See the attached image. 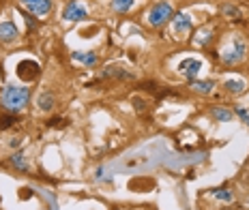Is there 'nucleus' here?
I'll use <instances>...</instances> for the list:
<instances>
[{"label": "nucleus", "instance_id": "obj_14", "mask_svg": "<svg viewBox=\"0 0 249 210\" xmlns=\"http://www.w3.org/2000/svg\"><path fill=\"white\" fill-rule=\"evenodd\" d=\"M219 13L224 15V17L232 19V22H238V19H241V11H238V7H234L232 2H221Z\"/></svg>", "mask_w": 249, "mask_h": 210}, {"label": "nucleus", "instance_id": "obj_15", "mask_svg": "<svg viewBox=\"0 0 249 210\" xmlns=\"http://www.w3.org/2000/svg\"><path fill=\"white\" fill-rule=\"evenodd\" d=\"M19 122L18 114H9V112H4L2 116H0V131H7V129H13L15 125Z\"/></svg>", "mask_w": 249, "mask_h": 210}, {"label": "nucleus", "instance_id": "obj_11", "mask_svg": "<svg viewBox=\"0 0 249 210\" xmlns=\"http://www.w3.org/2000/svg\"><path fill=\"white\" fill-rule=\"evenodd\" d=\"M37 105H39L41 112H52V110H54V105H56V97L52 95V92L43 90L39 95V99H37Z\"/></svg>", "mask_w": 249, "mask_h": 210}, {"label": "nucleus", "instance_id": "obj_4", "mask_svg": "<svg viewBox=\"0 0 249 210\" xmlns=\"http://www.w3.org/2000/svg\"><path fill=\"white\" fill-rule=\"evenodd\" d=\"M19 7L33 13L35 17H45L52 11V0H19Z\"/></svg>", "mask_w": 249, "mask_h": 210}, {"label": "nucleus", "instance_id": "obj_19", "mask_svg": "<svg viewBox=\"0 0 249 210\" xmlns=\"http://www.w3.org/2000/svg\"><path fill=\"white\" fill-rule=\"evenodd\" d=\"M224 88L228 92H232V95H241V92L245 90V81H241V80H226L224 81Z\"/></svg>", "mask_w": 249, "mask_h": 210}, {"label": "nucleus", "instance_id": "obj_3", "mask_svg": "<svg viewBox=\"0 0 249 210\" xmlns=\"http://www.w3.org/2000/svg\"><path fill=\"white\" fill-rule=\"evenodd\" d=\"M245 56H247L245 41H243L241 37H234V39H232V48L224 49V54H221V63L232 66V65L243 63V60H245Z\"/></svg>", "mask_w": 249, "mask_h": 210}, {"label": "nucleus", "instance_id": "obj_24", "mask_svg": "<svg viewBox=\"0 0 249 210\" xmlns=\"http://www.w3.org/2000/svg\"><path fill=\"white\" fill-rule=\"evenodd\" d=\"M9 146H11V148H18V146H19V137H13V140L9 142Z\"/></svg>", "mask_w": 249, "mask_h": 210}, {"label": "nucleus", "instance_id": "obj_5", "mask_svg": "<svg viewBox=\"0 0 249 210\" xmlns=\"http://www.w3.org/2000/svg\"><path fill=\"white\" fill-rule=\"evenodd\" d=\"M41 75V66L35 60H22L18 65V78L24 81H35Z\"/></svg>", "mask_w": 249, "mask_h": 210}, {"label": "nucleus", "instance_id": "obj_13", "mask_svg": "<svg viewBox=\"0 0 249 210\" xmlns=\"http://www.w3.org/2000/svg\"><path fill=\"white\" fill-rule=\"evenodd\" d=\"M106 78H114V80H133V73L127 69H121V66H107L106 69Z\"/></svg>", "mask_w": 249, "mask_h": 210}, {"label": "nucleus", "instance_id": "obj_9", "mask_svg": "<svg viewBox=\"0 0 249 210\" xmlns=\"http://www.w3.org/2000/svg\"><path fill=\"white\" fill-rule=\"evenodd\" d=\"M172 28L176 34H185L194 28V19L187 13H176V17H172Z\"/></svg>", "mask_w": 249, "mask_h": 210}, {"label": "nucleus", "instance_id": "obj_25", "mask_svg": "<svg viewBox=\"0 0 249 210\" xmlns=\"http://www.w3.org/2000/svg\"><path fill=\"white\" fill-rule=\"evenodd\" d=\"M247 202H249V197H247Z\"/></svg>", "mask_w": 249, "mask_h": 210}, {"label": "nucleus", "instance_id": "obj_7", "mask_svg": "<svg viewBox=\"0 0 249 210\" xmlns=\"http://www.w3.org/2000/svg\"><path fill=\"white\" fill-rule=\"evenodd\" d=\"M18 39H19V30L13 22H9V19L7 22H0V43L13 45V43H18Z\"/></svg>", "mask_w": 249, "mask_h": 210}, {"label": "nucleus", "instance_id": "obj_17", "mask_svg": "<svg viewBox=\"0 0 249 210\" xmlns=\"http://www.w3.org/2000/svg\"><path fill=\"white\" fill-rule=\"evenodd\" d=\"M9 163L19 172H28V163H26L24 152H13V157H9Z\"/></svg>", "mask_w": 249, "mask_h": 210}, {"label": "nucleus", "instance_id": "obj_16", "mask_svg": "<svg viewBox=\"0 0 249 210\" xmlns=\"http://www.w3.org/2000/svg\"><path fill=\"white\" fill-rule=\"evenodd\" d=\"M211 116L217 122H230L232 120V112L226 107H211Z\"/></svg>", "mask_w": 249, "mask_h": 210}, {"label": "nucleus", "instance_id": "obj_1", "mask_svg": "<svg viewBox=\"0 0 249 210\" xmlns=\"http://www.w3.org/2000/svg\"><path fill=\"white\" fill-rule=\"evenodd\" d=\"M30 101V88L26 86H7L0 92V103L9 114H19Z\"/></svg>", "mask_w": 249, "mask_h": 210}, {"label": "nucleus", "instance_id": "obj_12", "mask_svg": "<svg viewBox=\"0 0 249 210\" xmlns=\"http://www.w3.org/2000/svg\"><path fill=\"white\" fill-rule=\"evenodd\" d=\"M71 58L77 60V63H82V65H86V66H95L99 63V58H97L95 52H73Z\"/></svg>", "mask_w": 249, "mask_h": 210}, {"label": "nucleus", "instance_id": "obj_10", "mask_svg": "<svg viewBox=\"0 0 249 210\" xmlns=\"http://www.w3.org/2000/svg\"><path fill=\"white\" fill-rule=\"evenodd\" d=\"M189 88L194 92H200V95H211L213 88H215V81H211V80H189Z\"/></svg>", "mask_w": 249, "mask_h": 210}, {"label": "nucleus", "instance_id": "obj_18", "mask_svg": "<svg viewBox=\"0 0 249 210\" xmlns=\"http://www.w3.org/2000/svg\"><path fill=\"white\" fill-rule=\"evenodd\" d=\"M133 2H136V0H112V9L116 13L124 15V13H129L133 9Z\"/></svg>", "mask_w": 249, "mask_h": 210}, {"label": "nucleus", "instance_id": "obj_23", "mask_svg": "<svg viewBox=\"0 0 249 210\" xmlns=\"http://www.w3.org/2000/svg\"><path fill=\"white\" fill-rule=\"evenodd\" d=\"M236 114L241 116V120L245 122V125H249V112L247 110H243V107H236Z\"/></svg>", "mask_w": 249, "mask_h": 210}, {"label": "nucleus", "instance_id": "obj_6", "mask_svg": "<svg viewBox=\"0 0 249 210\" xmlns=\"http://www.w3.org/2000/svg\"><path fill=\"white\" fill-rule=\"evenodd\" d=\"M86 17H88L86 9L82 7L80 2H75V0L67 2V7L62 9V19H65V22H82V19H86Z\"/></svg>", "mask_w": 249, "mask_h": 210}, {"label": "nucleus", "instance_id": "obj_21", "mask_svg": "<svg viewBox=\"0 0 249 210\" xmlns=\"http://www.w3.org/2000/svg\"><path fill=\"white\" fill-rule=\"evenodd\" d=\"M213 197L219 199V202H232L234 193H232L230 189H213Z\"/></svg>", "mask_w": 249, "mask_h": 210}, {"label": "nucleus", "instance_id": "obj_8", "mask_svg": "<svg viewBox=\"0 0 249 210\" xmlns=\"http://www.w3.org/2000/svg\"><path fill=\"white\" fill-rule=\"evenodd\" d=\"M200 69H202V63L200 60H194V58H185L178 63V73L185 75L187 80H196Z\"/></svg>", "mask_w": 249, "mask_h": 210}, {"label": "nucleus", "instance_id": "obj_2", "mask_svg": "<svg viewBox=\"0 0 249 210\" xmlns=\"http://www.w3.org/2000/svg\"><path fill=\"white\" fill-rule=\"evenodd\" d=\"M174 11H172V4L170 2H157L153 9L148 11V24L153 28H161L168 22H172Z\"/></svg>", "mask_w": 249, "mask_h": 210}, {"label": "nucleus", "instance_id": "obj_22", "mask_svg": "<svg viewBox=\"0 0 249 210\" xmlns=\"http://www.w3.org/2000/svg\"><path fill=\"white\" fill-rule=\"evenodd\" d=\"M133 107H136L138 114H146V112H148V101H146V99H140V97H136V99H133Z\"/></svg>", "mask_w": 249, "mask_h": 210}, {"label": "nucleus", "instance_id": "obj_20", "mask_svg": "<svg viewBox=\"0 0 249 210\" xmlns=\"http://www.w3.org/2000/svg\"><path fill=\"white\" fill-rule=\"evenodd\" d=\"M19 13H22V17H24V22H26V26H28L30 32L39 28V19H35L33 13H28V11H26V9H22V7H19Z\"/></svg>", "mask_w": 249, "mask_h": 210}]
</instances>
